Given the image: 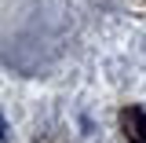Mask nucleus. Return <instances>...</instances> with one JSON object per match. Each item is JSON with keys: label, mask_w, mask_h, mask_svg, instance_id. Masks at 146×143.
<instances>
[{"label": "nucleus", "mask_w": 146, "mask_h": 143, "mask_svg": "<svg viewBox=\"0 0 146 143\" xmlns=\"http://www.w3.org/2000/svg\"><path fill=\"white\" fill-rule=\"evenodd\" d=\"M124 132H128V143H146V110L139 107L124 110Z\"/></svg>", "instance_id": "f257e3e1"}]
</instances>
